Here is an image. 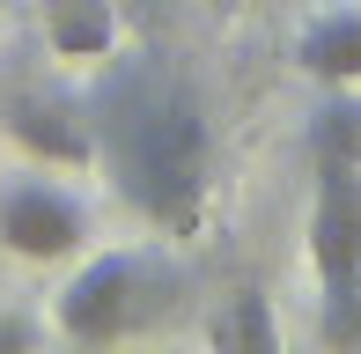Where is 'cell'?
Listing matches in <instances>:
<instances>
[{
	"label": "cell",
	"instance_id": "cell-1",
	"mask_svg": "<svg viewBox=\"0 0 361 354\" xmlns=\"http://www.w3.org/2000/svg\"><path fill=\"white\" fill-rule=\"evenodd\" d=\"M81 104H89L96 170L111 177V192L170 236L200 229L214 140H207V111L185 74L162 52H118L111 44L104 74L89 82Z\"/></svg>",
	"mask_w": 361,
	"mask_h": 354
},
{
	"label": "cell",
	"instance_id": "cell-2",
	"mask_svg": "<svg viewBox=\"0 0 361 354\" xmlns=\"http://www.w3.org/2000/svg\"><path fill=\"white\" fill-rule=\"evenodd\" d=\"M170 295H177V273H170L162 251H147V244L104 251V259H89L52 295V325L67 332V340H81V347H111V340H126V332H147L170 310Z\"/></svg>",
	"mask_w": 361,
	"mask_h": 354
},
{
	"label": "cell",
	"instance_id": "cell-3",
	"mask_svg": "<svg viewBox=\"0 0 361 354\" xmlns=\"http://www.w3.org/2000/svg\"><path fill=\"white\" fill-rule=\"evenodd\" d=\"M81 236H89V214L74 192L44 185V177H0V251L52 266V259H74Z\"/></svg>",
	"mask_w": 361,
	"mask_h": 354
},
{
	"label": "cell",
	"instance_id": "cell-4",
	"mask_svg": "<svg viewBox=\"0 0 361 354\" xmlns=\"http://www.w3.org/2000/svg\"><path fill=\"white\" fill-rule=\"evenodd\" d=\"M317 170V207H310V266L324 281L361 273V170L354 163H310Z\"/></svg>",
	"mask_w": 361,
	"mask_h": 354
},
{
	"label": "cell",
	"instance_id": "cell-5",
	"mask_svg": "<svg viewBox=\"0 0 361 354\" xmlns=\"http://www.w3.org/2000/svg\"><path fill=\"white\" fill-rule=\"evenodd\" d=\"M8 140L30 148L37 163H96V133H89V104H74L67 89H15L8 96Z\"/></svg>",
	"mask_w": 361,
	"mask_h": 354
},
{
	"label": "cell",
	"instance_id": "cell-6",
	"mask_svg": "<svg viewBox=\"0 0 361 354\" xmlns=\"http://www.w3.org/2000/svg\"><path fill=\"white\" fill-rule=\"evenodd\" d=\"M295 59H302V74H317V82L354 89V82H361V8L317 15V23L295 37Z\"/></svg>",
	"mask_w": 361,
	"mask_h": 354
},
{
	"label": "cell",
	"instance_id": "cell-7",
	"mask_svg": "<svg viewBox=\"0 0 361 354\" xmlns=\"http://www.w3.org/2000/svg\"><path fill=\"white\" fill-rule=\"evenodd\" d=\"M44 23H52V44L67 59H104L111 44H118L111 0H44Z\"/></svg>",
	"mask_w": 361,
	"mask_h": 354
},
{
	"label": "cell",
	"instance_id": "cell-8",
	"mask_svg": "<svg viewBox=\"0 0 361 354\" xmlns=\"http://www.w3.org/2000/svg\"><path fill=\"white\" fill-rule=\"evenodd\" d=\"M310 163L361 170V96H324V111L310 118Z\"/></svg>",
	"mask_w": 361,
	"mask_h": 354
},
{
	"label": "cell",
	"instance_id": "cell-9",
	"mask_svg": "<svg viewBox=\"0 0 361 354\" xmlns=\"http://www.w3.org/2000/svg\"><path fill=\"white\" fill-rule=\"evenodd\" d=\"M207 340H214V347H258V354H273V347H281V325H273V310H266L258 288H236L228 310L207 325Z\"/></svg>",
	"mask_w": 361,
	"mask_h": 354
},
{
	"label": "cell",
	"instance_id": "cell-10",
	"mask_svg": "<svg viewBox=\"0 0 361 354\" xmlns=\"http://www.w3.org/2000/svg\"><path fill=\"white\" fill-rule=\"evenodd\" d=\"M317 332L332 347H361V273L317 288Z\"/></svg>",
	"mask_w": 361,
	"mask_h": 354
},
{
	"label": "cell",
	"instance_id": "cell-11",
	"mask_svg": "<svg viewBox=\"0 0 361 354\" xmlns=\"http://www.w3.org/2000/svg\"><path fill=\"white\" fill-rule=\"evenodd\" d=\"M37 340V325H23V317H0V347H30Z\"/></svg>",
	"mask_w": 361,
	"mask_h": 354
}]
</instances>
